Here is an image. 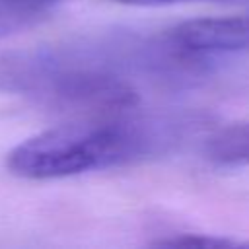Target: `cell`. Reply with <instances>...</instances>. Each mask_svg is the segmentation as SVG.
<instances>
[{
    "label": "cell",
    "mask_w": 249,
    "mask_h": 249,
    "mask_svg": "<svg viewBox=\"0 0 249 249\" xmlns=\"http://www.w3.org/2000/svg\"><path fill=\"white\" fill-rule=\"evenodd\" d=\"M167 39L177 51L189 54L249 51V16L187 19L171 27Z\"/></svg>",
    "instance_id": "3957f363"
},
{
    "label": "cell",
    "mask_w": 249,
    "mask_h": 249,
    "mask_svg": "<svg viewBox=\"0 0 249 249\" xmlns=\"http://www.w3.org/2000/svg\"><path fill=\"white\" fill-rule=\"evenodd\" d=\"M156 142L160 140L142 121L91 115L25 138L8 152L6 167L21 179H62L136 160Z\"/></svg>",
    "instance_id": "7a4b0ae2"
},
{
    "label": "cell",
    "mask_w": 249,
    "mask_h": 249,
    "mask_svg": "<svg viewBox=\"0 0 249 249\" xmlns=\"http://www.w3.org/2000/svg\"><path fill=\"white\" fill-rule=\"evenodd\" d=\"M43 16L45 14L21 8L10 0H0V39L35 25L37 21H41Z\"/></svg>",
    "instance_id": "5b68a950"
},
{
    "label": "cell",
    "mask_w": 249,
    "mask_h": 249,
    "mask_svg": "<svg viewBox=\"0 0 249 249\" xmlns=\"http://www.w3.org/2000/svg\"><path fill=\"white\" fill-rule=\"evenodd\" d=\"M21 8H27V10H33V12H39V14H47L53 6H58L62 2H68V0H10Z\"/></svg>",
    "instance_id": "52a82bcc"
},
{
    "label": "cell",
    "mask_w": 249,
    "mask_h": 249,
    "mask_svg": "<svg viewBox=\"0 0 249 249\" xmlns=\"http://www.w3.org/2000/svg\"><path fill=\"white\" fill-rule=\"evenodd\" d=\"M204 158L216 167H247L249 123H231L214 130L204 142Z\"/></svg>",
    "instance_id": "277c9868"
},
{
    "label": "cell",
    "mask_w": 249,
    "mask_h": 249,
    "mask_svg": "<svg viewBox=\"0 0 249 249\" xmlns=\"http://www.w3.org/2000/svg\"><path fill=\"white\" fill-rule=\"evenodd\" d=\"M126 6H169V4H181V2H193V0H113Z\"/></svg>",
    "instance_id": "ba28073f"
},
{
    "label": "cell",
    "mask_w": 249,
    "mask_h": 249,
    "mask_svg": "<svg viewBox=\"0 0 249 249\" xmlns=\"http://www.w3.org/2000/svg\"><path fill=\"white\" fill-rule=\"evenodd\" d=\"M152 245H158V247H235L239 243L233 239L216 237L210 233H173L163 239H156Z\"/></svg>",
    "instance_id": "8992f818"
},
{
    "label": "cell",
    "mask_w": 249,
    "mask_h": 249,
    "mask_svg": "<svg viewBox=\"0 0 249 249\" xmlns=\"http://www.w3.org/2000/svg\"><path fill=\"white\" fill-rule=\"evenodd\" d=\"M0 93L25 95L88 115H121L138 101L134 88L88 45L0 53Z\"/></svg>",
    "instance_id": "6da1fadb"
}]
</instances>
